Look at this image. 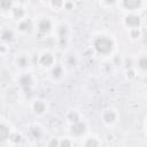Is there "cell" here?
I'll return each mask as SVG.
<instances>
[{"instance_id": "obj_1", "label": "cell", "mask_w": 147, "mask_h": 147, "mask_svg": "<svg viewBox=\"0 0 147 147\" xmlns=\"http://www.w3.org/2000/svg\"><path fill=\"white\" fill-rule=\"evenodd\" d=\"M114 40L108 36H99L93 40V48L100 55H109L114 49Z\"/></svg>"}, {"instance_id": "obj_2", "label": "cell", "mask_w": 147, "mask_h": 147, "mask_svg": "<svg viewBox=\"0 0 147 147\" xmlns=\"http://www.w3.org/2000/svg\"><path fill=\"white\" fill-rule=\"evenodd\" d=\"M69 39V26L64 23L57 26V41L61 47H65Z\"/></svg>"}, {"instance_id": "obj_3", "label": "cell", "mask_w": 147, "mask_h": 147, "mask_svg": "<svg viewBox=\"0 0 147 147\" xmlns=\"http://www.w3.org/2000/svg\"><path fill=\"white\" fill-rule=\"evenodd\" d=\"M124 24L129 29H137L141 25V17L137 13H130L124 17Z\"/></svg>"}, {"instance_id": "obj_4", "label": "cell", "mask_w": 147, "mask_h": 147, "mask_svg": "<svg viewBox=\"0 0 147 147\" xmlns=\"http://www.w3.org/2000/svg\"><path fill=\"white\" fill-rule=\"evenodd\" d=\"M121 3L125 10L130 13H136L142 7L144 0H121Z\"/></svg>"}, {"instance_id": "obj_5", "label": "cell", "mask_w": 147, "mask_h": 147, "mask_svg": "<svg viewBox=\"0 0 147 147\" xmlns=\"http://www.w3.org/2000/svg\"><path fill=\"white\" fill-rule=\"evenodd\" d=\"M86 131V125L82 121L75 122L71 124V134L75 137H82Z\"/></svg>"}, {"instance_id": "obj_6", "label": "cell", "mask_w": 147, "mask_h": 147, "mask_svg": "<svg viewBox=\"0 0 147 147\" xmlns=\"http://www.w3.org/2000/svg\"><path fill=\"white\" fill-rule=\"evenodd\" d=\"M37 28H38V31L40 32V33H48L49 31H51V29H52V22H51V20H48V18H46V17H42V18H40L39 21H38V23H37Z\"/></svg>"}, {"instance_id": "obj_7", "label": "cell", "mask_w": 147, "mask_h": 147, "mask_svg": "<svg viewBox=\"0 0 147 147\" xmlns=\"http://www.w3.org/2000/svg\"><path fill=\"white\" fill-rule=\"evenodd\" d=\"M116 119H117V114H116L115 110L107 109L106 111H103V114H102V121H103L105 124L111 125V124H114L116 122Z\"/></svg>"}, {"instance_id": "obj_8", "label": "cell", "mask_w": 147, "mask_h": 147, "mask_svg": "<svg viewBox=\"0 0 147 147\" xmlns=\"http://www.w3.org/2000/svg\"><path fill=\"white\" fill-rule=\"evenodd\" d=\"M39 63H40L44 68H49V67H52V65L54 64V56H53L51 53L45 52V53H42V54L40 55V57H39Z\"/></svg>"}, {"instance_id": "obj_9", "label": "cell", "mask_w": 147, "mask_h": 147, "mask_svg": "<svg viewBox=\"0 0 147 147\" xmlns=\"http://www.w3.org/2000/svg\"><path fill=\"white\" fill-rule=\"evenodd\" d=\"M17 28H18V30H20L21 32L28 33V32H30V31L32 30L33 24H32V22H31L29 18L24 17V18H22L21 21H18V25H17Z\"/></svg>"}, {"instance_id": "obj_10", "label": "cell", "mask_w": 147, "mask_h": 147, "mask_svg": "<svg viewBox=\"0 0 147 147\" xmlns=\"http://www.w3.org/2000/svg\"><path fill=\"white\" fill-rule=\"evenodd\" d=\"M32 109H33V111H34L36 114L41 115V114H44V113L46 111L47 105H46V102H45L44 100H36V101L33 102V105H32Z\"/></svg>"}, {"instance_id": "obj_11", "label": "cell", "mask_w": 147, "mask_h": 147, "mask_svg": "<svg viewBox=\"0 0 147 147\" xmlns=\"http://www.w3.org/2000/svg\"><path fill=\"white\" fill-rule=\"evenodd\" d=\"M0 39L2 41H6V42L11 41L14 39V32L10 29H8V28H3L0 31Z\"/></svg>"}, {"instance_id": "obj_12", "label": "cell", "mask_w": 147, "mask_h": 147, "mask_svg": "<svg viewBox=\"0 0 147 147\" xmlns=\"http://www.w3.org/2000/svg\"><path fill=\"white\" fill-rule=\"evenodd\" d=\"M32 83H33V79H32V76L30 74H24L20 78V85L24 88L30 87L32 85Z\"/></svg>"}, {"instance_id": "obj_13", "label": "cell", "mask_w": 147, "mask_h": 147, "mask_svg": "<svg viewBox=\"0 0 147 147\" xmlns=\"http://www.w3.org/2000/svg\"><path fill=\"white\" fill-rule=\"evenodd\" d=\"M63 67L60 65V64H56V65H53L52 68V72H51V76L53 79H60L63 77Z\"/></svg>"}, {"instance_id": "obj_14", "label": "cell", "mask_w": 147, "mask_h": 147, "mask_svg": "<svg viewBox=\"0 0 147 147\" xmlns=\"http://www.w3.org/2000/svg\"><path fill=\"white\" fill-rule=\"evenodd\" d=\"M10 138V131L9 127L2 123H0V142L6 141L7 139Z\"/></svg>"}, {"instance_id": "obj_15", "label": "cell", "mask_w": 147, "mask_h": 147, "mask_svg": "<svg viewBox=\"0 0 147 147\" xmlns=\"http://www.w3.org/2000/svg\"><path fill=\"white\" fill-rule=\"evenodd\" d=\"M13 17L17 21H21L22 18H24L25 16V10L22 8V7H13V9L10 10Z\"/></svg>"}, {"instance_id": "obj_16", "label": "cell", "mask_w": 147, "mask_h": 147, "mask_svg": "<svg viewBox=\"0 0 147 147\" xmlns=\"http://www.w3.org/2000/svg\"><path fill=\"white\" fill-rule=\"evenodd\" d=\"M16 63H17V65H18L20 68L24 69V68H26V67L29 65L30 60H29V57H28L26 54H20V55L16 57Z\"/></svg>"}, {"instance_id": "obj_17", "label": "cell", "mask_w": 147, "mask_h": 147, "mask_svg": "<svg viewBox=\"0 0 147 147\" xmlns=\"http://www.w3.org/2000/svg\"><path fill=\"white\" fill-rule=\"evenodd\" d=\"M14 7V0H0V10L10 11Z\"/></svg>"}, {"instance_id": "obj_18", "label": "cell", "mask_w": 147, "mask_h": 147, "mask_svg": "<svg viewBox=\"0 0 147 147\" xmlns=\"http://www.w3.org/2000/svg\"><path fill=\"white\" fill-rule=\"evenodd\" d=\"M146 68H147V60H146V56H145V55H141V56L138 59V69H139L141 72H145V71H146Z\"/></svg>"}, {"instance_id": "obj_19", "label": "cell", "mask_w": 147, "mask_h": 147, "mask_svg": "<svg viewBox=\"0 0 147 147\" xmlns=\"http://www.w3.org/2000/svg\"><path fill=\"white\" fill-rule=\"evenodd\" d=\"M49 5L52 8H54V10H59L61 8H63L64 6V0H51Z\"/></svg>"}, {"instance_id": "obj_20", "label": "cell", "mask_w": 147, "mask_h": 147, "mask_svg": "<svg viewBox=\"0 0 147 147\" xmlns=\"http://www.w3.org/2000/svg\"><path fill=\"white\" fill-rule=\"evenodd\" d=\"M68 121L69 122H71V123H75V122H78V121H80V118H79V115L76 113V111H70L69 114H68Z\"/></svg>"}, {"instance_id": "obj_21", "label": "cell", "mask_w": 147, "mask_h": 147, "mask_svg": "<svg viewBox=\"0 0 147 147\" xmlns=\"http://www.w3.org/2000/svg\"><path fill=\"white\" fill-rule=\"evenodd\" d=\"M100 144H101V142H100V141H96V140H95V138L90 139L88 141H86V142H85V145H86V146H91V145H92V146H94V145H100Z\"/></svg>"}, {"instance_id": "obj_22", "label": "cell", "mask_w": 147, "mask_h": 147, "mask_svg": "<svg viewBox=\"0 0 147 147\" xmlns=\"http://www.w3.org/2000/svg\"><path fill=\"white\" fill-rule=\"evenodd\" d=\"M117 1H118V0H102V2L106 3V5H108V6H113V5H115Z\"/></svg>"}, {"instance_id": "obj_23", "label": "cell", "mask_w": 147, "mask_h": 147, "mask_svg": "<svg viewBox=\"0 0 147 147\" xmlns=\"http://www.w3.org/2000/svg\"><path fill=\"white\" fill-rule=\"evenodd\" d=\"M45 1H48V2H49V1H51V0H45Z\"/></svg>"}, {"instance_id": "obj_24", "label": "cell", "mask_w": 147, "mask_h": 147, "mask_svg": "<svg viewBox=\"0 0 147 147\" xmlns=\"http://www.w3.org/2000/svg\"><path fill=\"white\" fill-rule=\"evenodd\" d=\"M17 1H18V0H17ZM20 1H24V0H20Z\"/></svg>"}]
</instances>
